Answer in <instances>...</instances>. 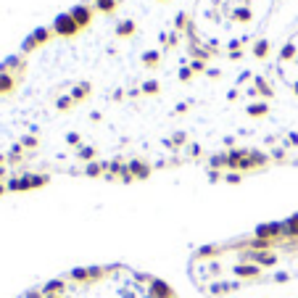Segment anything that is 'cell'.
Returning a JSON list of instances; mask_svg holds the SVG:
<instances>
[{
  "label": "cell",
  "mask_w": 298,
  "mask_h": 298,
  "mask_svg": "<svg viewBox=\"0 0 298 298\" xmlns=\"http://www.w3.org/2000/svg\"><path fill=\"white\" fill-rule=\"evenodd\" d=\"M190 274L196 288L214 298L251 285H280L298 277V216L267 224L235 243L198 251L190 261Z\"/></svg>",
  "instance_id": "6da1fadb"
},
{
  "label": "cell",
  "mask_w": 298,
  "mask_h": 298,
  "mask_svg": "<svg viewBox=\"0 0 298 298\" xmlns=\"http://www.w3.org/2000/svg\"><path fill=\"white\" fill-rule=\"evenodd\" d=\"M21 298H177V293L153 274L124 264H108L74 269Z\"/></svg>",
  "instance_id": "7a4b0ae2"
},
{
  "label": "cell",
  "mask_w": 298,
  "mask_h": 298,
  "mask_svg": "<svg viewBox=\"0 0 298 298\" xmlns=\"http://www.w3.org/2000/svg\"><path fill=\"white\" fill-rule=\"evenodd\" d=\"M48 177L34 174L32 169H27L24 161H19L16 156H11L8 151L0 148V196L11 190H27V188H37Z\"/></svg>",
  "instance_id": "3957f363"
}]
</instances>
